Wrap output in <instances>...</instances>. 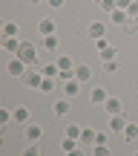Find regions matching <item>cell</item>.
<instances>
[{
  "label": "cell",
  "instance_id": "cell-1",
  "mask_svg": "<svg viewBox=\"0 0 138 156\" xmlns=\"http://www.w3.org/2000/svg\"><path fill=\"white\" fill-rule=\"evenodd\" d=\"M17 58H20L26 67H32V64H35V58H38V49H35L32 41H23V44H20V52H17Z\"/></svg>",
  "mask_w": 138,
  "mask_h": 156
},
{
  "label": "cell",
  "instance_id": "cell-2",
  "mask_svg": "<svg viewBox=\"0 0 138 156\" xmlns=\"http://www.w3.org/2000/svg\"><path fill=\"white\" fill-rule=\"evenodd\" d=\"M26 69H29V67H26V64H23L17 55L9 58V64H6V73H9L12 78H23V75H26Z\"/></svg>",
  "mask_w": 138,
  "mask_h": 156
},
{
  "label": "cell",
  "instance_id": "cell-3",
  "mask_svg": "<svg viewBox=\"0 0 138 156\" xmlns=\"http://www.w3.org/2000/svg\"><path fill=\"white\" fill-rule=\"evenodd\" d=\"M104 110H106V116H118V113H124V104H121L118 95H109V98L104 101Z\"/></svg>",
  "mask_w": 138,
  "mask_h": 156
},
{
  "label": "cell",
  "instance_id": "cell-4",
  "mask_svg": "<svg viewBox=\"0 0 138 156\" xmlns=\"http://www.w3.org/2000/svg\"><path fill=\"white\" fill-rule=\"evenodd\" d=\"M23 84L32 90H40V84H43V73H35V69H26V75H23Z\"/></svg>",
  "mask_w": 138,
  "mask_h": 156
},
{
  "label": "cell",
  "instance_id": "cell-5",
  "mask_svg": "<svg viewBox=\"0 0 138 156\" xmlns=\"http://www.w3.org/2000/svg\"><path fill=\"white\" fill-rule=\"evenodd\" d=\"M40 139H43V127H40V124H32V122H29V124H26V142L38 145Z\"/></svg>",
  "mask_w": 138,
  "mask_h": 156
},
{
  "label": "cell",
  "instance_id": "cell-6",
  "mask_svg": "<svg viewBox=\"0 0 138 156\" xmlns=\"http://www.w3.org/2000/svg\"><path fill=\"white\" fill-rule=\"evenodd\" d=\"M0 35H3V38H20V26H17L15 20H3V26H0Z\"/></svg>",
  "mask_w": 138,
  "mask_h": 156
},
{
  "label": "cell",
  "instance_id": "cell-7",
  "mask_svg": "<svg viewBox=\"0 0 138 156\" xmlns=\"http://www.w3.org/2000/svg\"><path fill=\"white\" fill-rule=\"evenodd\" d=\"M38 32L43 35V38H49V35H55V32H58V23L52 20V17H43V20L38 23Z\"/></svg>",
  "mask_w": 138,
  "mask_h": 156
},
{
  "label": "cell",
  "instance_id": "cell-8",
  "mask_svg": "<svg viewBox=\"0 0 138 156\" xmlns=\"http://www.w3.org/2000/svg\"><path fill=\"white\" fill-rule=\"evenodd\" d=\"M127 119H124V113H118V116H109V130L112 133H124V130H127Z\"/></svg>",
  "mask_w": 138,
  "mask_h": 156
},
{
  "label": "cell",
  "instance_id": "cell-9",
  "mask_svg": "<svg viewBox=\"0 0 138 156\" xmlns=\"http://www.w3.org/2000/svg\"><path fill=\"white\" fill-rule=\"evenodd\" d=\"M106 98H109V93H106L104 87H92V90H89V101H92V104H101V107H104Z\"/></svg>",
  "mask_w": 138,
  "mask_h": 156
},
{
  "label": "cell",
  "instance_id": "cell-10",
  "mask_svg": "<svg viewBox=\"0 0 138 156\" xmlns=\"http://www.w3.org/2000/svg\"><path fill=\"white\" fill-rule=\"evenodd\" d=\"M109 20L115 23V26H127V23L133 20V17L127 15V9H115V12H109Z\"/></svg>",
  "mask_w": 138,
  "mask_h": 156
},
{
  "label": "cell",
  "instance_id": "cell-11",
  "mask_svg": "<svg viewBox=\"0 0 138 156\" xmlns=\"http://www.w3.org/2000/svg\"><path fill=\"white\" fill-rule=\"evenodd\" d=\"M0 44H3V49H6V52L17 55V52H20V44H23V38H3Z\"/></svg>",
  "mask_w": 138,
  "mask_h": 156
},
{
  "label": "cell",
  "instance_id": "cell-12",
  "mask_svg": "<svg viewBox=\"0 0 138 156\" xmlns=\"http://www.w3.org/2000/svg\"><path fill=\"white\" fill-rule=\"evenodd\" d=\"M63 93H66V98H75V95L81 93V81H78V78H69V81H63Z\"/></svg>",
  "mask_w": 138,
  "mask_h": 156
},
{
  "label": "cell",
  "instance_id": "cell-13",
  "mask_svg": "<svg viewBox=\"0 0 138 156\" xmlns=\"http://www.w3.org/2000/svg\"><path fill=\"white\" fill-rule=\"evenodd\" d=\"M75 78H78V81H92V67H89V64H78V67H75Z\"/></svg>",
  "mask_w": 138,
  "mask_h": 156
},
{
  "label": "cell",
  "instance_id": "cell-14",
  "mask_svg": "<svg viewBox=\"0 0 138 156\" xmlns=\"http://www.w3.org/2000/svg\"><path fill=\"white\" fill-rule=\"evenodd\" d=\"M15 122L23 124V127L32 122V113H29V107H15Z\"/></svg>",
  "mask_w": 138,
  "mask_h": 156
},
{
  "label": "cell",
  "instance_id": "cell-15",
  "mask_svg": "<svg viewBox=\"0 0 138 156\" xmlns=\"http://www.w3.org/2000/svg\"><path fill=\"white\" fill-rule=\"evenodd\" d=\"M104 35H106V23L95 20L92 26H89V38H92V41H101V38H104Z\"/></svg>",
  "mask_w": 138,
  "mask_h": 156
},
{
  "label": "cell",
  "instance_id": "cell-16",
  "mask_svg": "<svg viewBox=\"0 0 138 156\" xmlns=\"http://www.w3.org/2000/svg\"><path fill=\"white\" fill-rule=\"evenodd\" d=\"M95 136H98V130H92V127H83V133H81V147H89V145H95Z\"/></svg>",
  "mask_w": 138,
  "mask_h": 156
},
{
  "label": "cell",
  "instance_id": "cell-17",
  "mask_svg": "<svg viewBox=\"0 0 138 156\" xmlns=\"http://www.w3.org/2000/svg\"><path fill=\"white\" fill-rule=\"evenodd\" d=\"M12 122H15V110H9V107H0V130H6Z\"/></svg>",
  "mask_w": 138,
  "mask_h": 156
},
{
  "label": "cell",
  "instance_id": "cell-18",
  "mask_svg": "<svg viewBox=\"0 0 138 156\" xmlns=\"http://www.w3.org/2000/svg\"><path fill=\"white\" fill-rule=\"evenodd\" d=\"M55 64L61 67V73H72V69H75V61H72L69 55H58V58H55Z\"/></svg>",
  "mask_w": 138,
  "mask_h": 156
},
{
  "label": "cell",
  "instance_id": "cell-19",
  "mask_svg": "<svg viewBox=\"0 0 138 156\" xmlns=\"http://www.w3.org/2000/svg\"><path fill=\"white\" fill-rule=\"evenodd\" d=\"M81 133H83L81 124H66L63 127V136H69V139H81Z\"/></svg>",
  "mask_w": 138,
  "mask_h": 156
},
{
  "label": "cell",
  "instance_id": "cell-20",
  "mask_svg": "<svg viewBox=\"0 0 138 156\" xmlns=\"http://www.w3.org/2000/svg\"><path fill=\"white\" fill-rule=\"evenodd\" d=\"M40 73H43V78H58V75H61V67H58V64L52 61V64H46V67L40 69Z\"/></svg>",
  "mask_w": 138,
  "mask_h": 156
},
{
  "label": "cell",
  "instance_id": "cell-21",
  "mask_svg": "<svg viewBox=\"0 0 138 156\" xmlns=\"http://www.w3.org/2000/svg\"><path fill=\"white\" fill-rule=\"evenodd\" d=\"M75 147H81V142H78V139H69V136H63V142H61V151H63V153H72Z\"/></svg>",
  "mask_w": 138,
  "mask_h": 156
},
{
  "label": "cell",
  "instance_id": "cell-22",
  "mask_svg": "<svg viewBox=\"0 0 138 156\" xmlns=\"http://www.w3.org/2000/svg\"><path fill=\"white\" fill-rule=\"evenodd\" d=\"M124 139H127V142H138V124H133V122H130L127 124V130H124Z\"/></svg>",
  "mask_w": 138,
  "mask_h": 156
},
{
  "label": "cell",
  "instance_id": "cell-23",
  "mask_svg": "<svg viewBox=\"0 0 138 156\" xmlns=\"http://www.w3.org/2000/svg\"><path fill=\"white\" fill-rule=\"evenodd\" d=\"M43 46H46V52H49V55H55V52H58V35L43 38Z\"/></svg>",
  "mask_w": 138,
  "mask_h": 156
},
{
  "label": "cell",
  "instance_id": "cell-24",
  "mask_svg": "<svg viewBox=\"0 0 138 156\" xmlns=\"http://www.w3.org/2000/svg\"><path fill=\"white\" fill-rule=\"evenodd\" d=\"M69 104H72L69 98H61V101H55V116H66V113H69Z\"/></svg>",
  "mask_w": 138,
  "mask_h": 156
},
{
  "label": "cell",
  "instance_id": "cell-25",
  "mask_svg": "<svg viewBox=\"0 0 138 156\" xmlns=\"http://www.w3.org/2000/svg\"><path fill=\"white\" fill-rule=\"evenodd\" d=\"M55 87H58L55 78H43V84H40V93H55Z\"/></svg>",
  "mask_w": 138,
  "mask_h": 156
},
{
  "label": "cell",
  "instance_id": "cell-26",
  "mask_svg": "<svg viewBox=\"0 0 138 156\" xmlns=\"http://www.w3.org/2000/svg\"><path fill=\"white\" fill-rule=\"evenodd\" d=\"M20 156H40V151H38V145H32V142H29V145L20 151Z\"/></svg>",
  "mask_w": 138,
  "mask_h": 156
},
{
  "label": "cell",
  "instance_id": "cell-27",
  "mask_svg": "<svg viewBox=\"0 0 138 156\" xmlns=\"http://www.w3.org/2000/svg\"><path fill=\"white\" fill-rule=\"evenodd\" d=\"M115 55H118V52H115V46H109V49H104V52H101V61H115Z\"/></svg>",
  "mask_w": 138,
  "mask_h": 156
},
{
  "label": "cell",
  "instance_id": "cell-28",
  "mask_svg": "<svg viewBox=\"0 0 138 156\" xmlns=\"http://www.w3.org/2000/svg\"><path fill=\"white\" fill-rule=\"evenodd\" d=\"M98 6H101V9L106 12V15H109V12H115V9H118V6H115V0H101Z\"/></svg>",
  "mask_w": 138,
  "mask_h": 156
},
{
  "label": "cell",
  "instance_id": "cell-29",
  "mask_svg": "<svg viewBox=\"0 0 138 156\" xmlns=\"http://www.w3.org/2000/svg\"><path fill=\"white\" fill-rule=\"evenodd\" d=\"M104 69H106V73H118V69H121L118 58H115V61H104Z\"/></svg>",
  "mask_w": 138,
  "mask_h": 156
},
{
  "label": "cell",
  "instance_id": "cell-30",
  "mask_svg": "<svg viewBox=\"0 0 138 156\" xmlns=\"http://www.w3.org/2000/svg\"><path fill=\"white\" fill-rule=\"evenodd\" d=\"M92 156H109V147H106V145H95L92 147Z\"/></svg>",
  "mask_w": 138,
  "mask_h": 156
},
{
  "label": "cell",
  "instance_id": "cell-31",
  "mask_svg": "<svg viewBox=\"0 0 138 156\" xmlns=\"http://www.w3.org/2000/svg\"><path fill=\"white\" fill-rule=\"evenodd\" d=\"M95 49H98V52H104V49H109V41H106V38H101V41H95Z\"/></svg>",
  "mask_w": 138,
  "mask_h": 156
},
{
  "label": "cell",
  "instance_id": "cell-32",
  "mask_svg": "<svg viewBox=\"0 0 138 156\" xmlns=\"http://www.w3.org/2000/svg\"><path fill=\"white\" fill-rule=\"evenodd\" d=\"M109 142V136L104 133V130H98V136H95V145H106Z\"/></svg>",
  "mask_w": 138,
  "mask_h": 156
},
{
  "label": "cell",
  "instance_id": "cell-33",
  "mask_svg": "<svg viewBox=\"0 0 138 156\" xmlns=\"http://www.w3.org/2000/svg\"><path fill=\"white\" fill-rule=\"evenodd\" d=\"M124 32H127V35H135V32H138V23H135V20H130L127 26H124Z\"/></svg>",
  "mask_w": 138,
  "mask_h": 156
},
{
  "label": "cell",
  "instance_id": "cell-34",
  "mask_svg": "<svg viewBox=\"0 0 138 156\" xmlns=\"http://www.w3.org/2000/svg\"><path fill=\"white\" fill-rule=\"evenodd\" d=\"M63 3H66V0H46L49 9H63Z\"/></svg>",
  "mask_w": 138,
  "mask_h": 156
},
{
  "label": "cell",
  "instance_id": "cell-35",
  "mask_svg": "<svg viewBox=\"0 0 138 156\" xmlns=\"http://www.w3.org/2000/svg\"><path fill=\"white\" fill-rule=\"evenodd\" d=\"M127 15H130V17H135V15H138V0H133V6L127 9Z\"/></svg>",
  "mask_w": 138,
  "mask_h": 156
},
{
  "label": "cell",
  "instance_id": "cell-36",
  "mask_svg": "<svg viewBox=\"0 0 138 156\" xmlns=\"http://www.w3.org/2000/svg\"><path fill=\"white\" fill-rule=\"evenodd\" d=\"M115 6H118V9H130V6H133V0H115Z\"/></svg>",
  "mask_w": 138,
  "mask_h": 156
},
{
  "label": "cell",
  "instance_id": "cell-37",
  "mask_svg": "<svg viewBox=\"0 0 138 156\" xmlns=\"http://www.w3.org/2000/svg\"><path fill=\"white\" fill-rule=\"evenodd\" d=\"M66 156H86V147H75V151L66 153Z\"/></svg>",
  "mask_w": 138,
  "mask_h": 156
},
{
  "label": "cell",
  "instance_id": "cell-38",
  "mask_svg": "<svg viewBox=\"0 0 138 156\" xmlns=\"http://www.w3.org/2000/svg\"><path fill=\"white\" fill-rule=\"evenodd\" d=\"M29 3H32V6H38V3H46V0H29Z\"/></svg>",
  "mask_w": 138,
  "mask_h": 156
},
{
  "label": "cell",
  "instance_id": "cell-39",
  "mask_svg": "<svg viewBox=\"0 0 138 156\" xmlns=\"http://www.w3.org/2000/svg\"><path fill=\"white\" fill-rule=\"evenodd\" d=\"M133 20H135V23H138V15H135V17H133Z\"/></svg>",
  "mask_w": 138,
  "mask_h": 156
},
{
  "label": "cell",
  "instance_id": "cell-40",
  "mask_svg": "<svg viewBox=\"0 0 138 156\" xmlns=\"http://www.w3.org/2000/svg\"><path fill=\"white\" fill-rule=\"evenodd\" d=\"M92 3H101V0H92Z\"/></svg>",
  "mask_w": 138,
  "mask_h": 156
},
{
  "label": "cell",
  "instance_id": "cell-41",
  "mask_svg": "<svg viewBox=\"0 0 138 156\" xmlns=\"http://www.w3.org/2000/svg\"><path fill=\"white\" fill-rule=\"evenodd\" d=\"M133 156H138V151H135V153H133Z\"/></svg>",
  "mask_w": 138,
  "mask_h": 156
}]
</instances>
